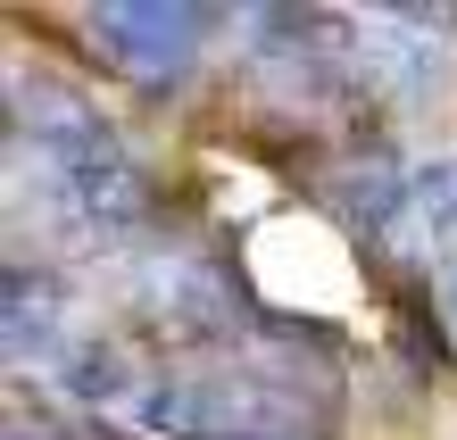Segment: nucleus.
<instances>
[{
  "label": "nucleus",
  "mask_w": 457,
  "mask_h": 440,
  "mask_svg": "<svg viewBox=\"0 0 457 440\" xmlns=\"http://www.w3.org/2000/svg\"><path fill=\"white\" fill-rule=\"evenodd\" d=\"M325 407L333 391H300V366H283L266 349H233L217 366L150 391L142 416L150 432H183V440H308Z\"/></svg>",
  "instance_id": "obj_1"
},
{
  "label": "nucleus",
  "mask_w": 457,
  "mask_h": 440,
  "mask_svg": "<svg viewBox=\"0 0 457 440\" xmlns=\"http://www.w3.org/2000/svg\"><path fill=\"white\" fill-rule=\"evenodd\" d=\"M358 67H366L374 92L424 108V100L449 92L457 50H449V25L433 9H374V17H358Z\"/></svg>",
  "instance_id": "obj_2"
},
{
  "label": "nucleus",
  "mask_w": 457,
  "mask_h": 440,
  "mask_svg": "<svg viewBox=\"0 0 457 440\" xmlns=\"http://www.w3.org/2000/svg\"><path fill=\"white\" fill-rule=\"evenodd\" d=\"M208 9H183V0H109V9H92V42L109 50L125 75H142V84H167L200 59L208 42Z\"/></svg>",
  "instance_id": "obj_3"
},
{
  "label": "nucleus",
  "mask_w": 457,
  "mask_h": 440,
  "mask_svg": "<svg viewBox=\"0 0 457 440\" xmlns=\"http://www.w3.org/2000/svg\"><path fill=\"white\" fill-rule=\"evenodd\" d=\"M150 316L175 341H217L233 333V283L208 258H167V266H150Z\"/></svg>",
  "instance_id": "obj_4"
},
{
  "label": "nucleus",
  "mask_w": 457,
  "mask_h": 440,
  "mask_svg": "<svg viewBox=\"0 0 457 440\" xmlns=\"http://www.w3.org/2000/svg\"><path fill=\"white\" fill-rule=\"evenodd\" d=\"M391 250H449L457 241V158H433V167H408V183H399V216H391Z\"/></svg>",
  "instance_id": "obj_5"
},
{
  "label": "nucleus",
  "mask_w": 457,
  "mask_h": 440,
  "mask_svg": "<svg viewBox=\"0 0 457 440\" xmlns=\"http://www.w3.org/2000/svg\"><path fill=\"white\" fill-rule=\"evenodd\" d=\"M0 324H9V357L17 366H50L67 349V291L50 274H9V299H0Z\"/></svg>",
  "instance_id": "obj_6"
},
{
  "label": "nucleus",
  "mask_w": 457,
  "mask_h": 440,
  "mask_svg": "<svg viewBox=\"0 0 457 440\" xmlns=\"http://www.w3.org/2000/svg\"><path fill=\"white\" fill-rule=\"evenodd\" d=\"M67 391L84 407H125L133 399V357L125 349H75L67 357Z\"/></svg>",
  "instance_id": "obj_7"
},
{
  "label": "nucleus",
  "mask_w": 457,
  "mask_h": 440,
  "mask_svg": "<svg viewBox=\"0 0 457 440\" xmlns=\"http://www.w3.org/2000/svg\"><path fill=\"white\" fill-rule=\"evenodd\" d=\"M9 440H67V424H59V416H42V407H34V416L17 407V416H9Z\"/></svg>",
  "instance_id": "obj_8"
},
{
  "label": "nucleus",
  "mask_w": 457,
  "mask_h": 440,
  "mask_svg": "<svg viewBox=\"0 0 457 440\" xmlns=\"http://www.w3.org/2000/svg\"><path fill=\"white\" fill-rule=\"evenodd\" d=\"M449 324H457V274H449Z\"/></svg>",
  "instance_id": "obj_9"
}]
</instances>
